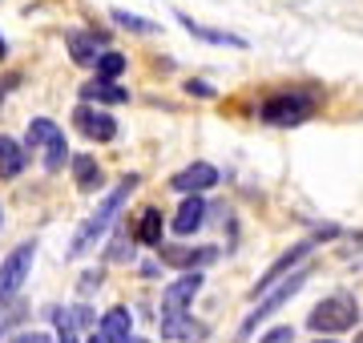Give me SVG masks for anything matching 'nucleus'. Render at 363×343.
Returning a JSON list of instances; mask_svg holds the SVG:
<instances>
[{
    "instance_id": "f257e3e1",
    "label": "nucleus",
    "mask_w": 363,
    "mask_h": 343,
    "mask_svg": "<svg viewBox=\"0 0 363 343\" xmlns=\"http://www.w3.org/2000/svg\"><path fill=\"white\" fill-rule=\"evenodd\" d=\"M138 182H142V178H138V174H130V178H121V182L113 186V194H109V198H105L101 206H97V210H93L89 218H85V223H81L77 238H73V247H69V259H77V254H85V251L93 247V242H97V238H105V230L113 226V218L121 214L125 198H130L133 190H138Z\"/></svg>"
},
{
    "instance_id": "f03ea898",
    "label": "nucleus",
    "mask_w": 363,
    "mask_h": 343,
    "mask_svg": "<svg viewBox=\"0 0 363 343\" xmlns=\"http://www.w3.org/2000/svg\"><path fill=\"white\" fill-rule=\"evenodd\" d=\"M359 323V299L347 295V291H335V295H327L319 303L311 307V315H307V327L315 335H343V331H355Z\"/></svg>"
},
{
    "instance_id": "7ed1b4c3",
    "label": "nucleus",
    "mask_w": 363,
    "mask_h": 343,
    "mask_svg": "<svg viewBox=\"0 0 363 343\" xmlns=\"http://www.w3.org/2000/svg\"><path fill=\"white\" fill-rule=\"evenodd\" d=\"M319 97L315 89H283V93H271L267 101L259 106V118L267 125H279V130H291V125H303V121L315 113Z\"/></svg>"
},
{
    "instance_id": "20e7f679",
    "label": "nucleus",
    "mask_w": 363,
    "mask_h": 343,
    "mask_svg": "<svg viewBox=\"0 0 363 343\" xmlns=\"http://www.w3.org/2000/svg\"><path fill=\"white\" fill-rule=\"evenodd\" d=\"M335 235H339V226H323L319 235H311V238H298V242L291 247V251H283V254H279V259H274V263H271V266H267V271L259 275V283L250 287V299H259V295H267V291H271L274 283H283V279L291 275V271H298V266L307 263V254H311L315 247L323 242V238H335Z\"/></svg>"
},
{
    "instance_id": "39448f33",
    "label": "nucleus",
    "mask_w": 363,
    "mask_h": 343,
    "mask_svg": "<svg viewBox=\"0 0 363 343\" xmlns=\"http://www.w3.org/2000/svg\"><path fill=\"white\" fill-rule=\"evenodd\" d=\"M307 275H311V271H307V266H298L295 275H286L283 283H274V287L267 291V295H262V303L255 307V311H250L247 319H242V327H238V335H242V339H250L259 323H267V319H271L274 311H279V307H286V303H291V299L298 295V291H303V283H307Z\"/></svg>"
},
{
    "instance_id": "423d86ee",
    "label": "nucleus",
    "mask_w": 363,
    "mask_h": 343,
    "mask_svg": "<svg viewBox=\"0 0 363 343\" xmlns=\"http://www.w3.org/2000/svg\"><path fill=\"white\" fill-rule=\"evenodd\" d=\"M33 259H37V238H28V242H21L4 254V263H0V307L21 295V287L33 275Z\"/></svg>"
},
{
    "instance_id": "0eeeda50",
    "label": "nucleus",
    "mask_w": 363,
    "mask_h": 343,
    "mask_svg": "<svg viewBox=\"0 0 363 343\" xmlns=\"http://www.w3.org/2000/svg\"><path fill=\"white\" fill-rule=\"evenodd\" d=\"M218 247H182V242H162L157 247V263L174 266V271H202V266L218 263Z\"/></svg>"
},
{
    "instance_id": "6e6552de",
    "label": "nucleus",
    "mask_w": 363,
    "mask_h": 343,
    "mask_svg": "<svg viewBox=\"0 0 363 343\" xmlns=\"http://www.w3.org/2000/svg\"><path fill=\"white\" fill-rule=\"evenodd\" d=\"M73 125L89 142H113L117 137V118L105 113V109H97V106H77L73 109Z\"/></svg>"
},
{
    "instance_id": "1a4fd4ad",
    "label": "nucleus",
    "mask_w": 363,
    "mask_h": 343,
    "mask_svg": "<svg viewBox=\"0 0 363 343\" xmlns=\"http://www.w3.org/2000/svg\"><path fill=\"white\" fill-rule=\"evenodd\" d=\"M157 327H162V339H174V343H202L210 335V327L198 323L190 311H162Z\"/></svg>"
},
{
    "instance_id": "9d476101",
    "label": "nucleus",
    "mask_w": 363,
    "mask_h": 343,
    "mask_svg": "<svg viewBox=\"0 0 363 343\" xmlns=\"http://www.w3.org/2000/svg\"><path fill=\"white\" fill-rule=\"evenodd\" d=\"M218 166H210V162H190L186 170H178L174 178H169V186L178 190V194H206V190H214L218 186Z\"/></svg>"
},
{
    "instance_id": "9b49d317",
    "label": "nucleus",
    "mask_w": 363,
    "mask_h": 343,
    "mask_svg": "<svg viewBox=\"0 0 363 343\" xmlns=\"http://www.w3.org/2000/svg\"><path fill=\"white\" fill-rule=\"evenodd\" d=\"M202 291V271H182L166 291H162V311H190V303Z\"/></svg>"
},
{
    "instance_id": "f8f14e48",
    "label": "nucleus",
    "mask_w": 363,
    "mask_h": 343,
    "mask_svg": "<svg viewBox=\"0 0 363 343\" xmlns=\"http://www.w3.org/2000/svg\"><path fill=\"white\" fill-rule=\"evenodd\" d=\"M202 223H206V198H202V194H186V198L178 202V214H174L169 230L178 238H190V235L202 230Z\"/></svg>"
},
{
    "instance_id": "ddd939ff",
    "label": "nucleus",
    "mask_w": 363,
    "mask_h": 343,
    "mask_svg": "<svg viewBox=\"0 0 363 343\" xmlns=\"http://www.w3.org/2000/svg\"><path fill=\"white\" fill-rule=\"evenodd\" d=\"M178 25L190 33V37H198V40H206V45H230V49H247L250 40H242L238 33H226V28H210V25H202V21H194V16H186V13H178Z\"/></svg>"
},
{
    "instance_id": "4468645a",
    "label": "nucleus",
    "mask_w": 363,
    "mask_h": 343,
    "mask_svg": "<svg viewBox=\"0 0 363 343\" xmlns=\"http://www.w3.org/2000/svg\"><path fill=\"white\" fill-rule=\"evenodd\" d=\"M97 335L105 343H125L133 335V315L130 307H109L101 319H97Z\"/></svg>"
},
{
    "instance_id": "2eb2a0df",
    "label": "nucleus",
    "mask_w": 363,
    "mask_h": 343,
    "mask_svg": "<svg viewBox=\"0 0 363 343\" xmlns=\"http://www.w3.org/2000/svg\"><path fill=\"white\" fill-rule=\"evenodd\" d=\"M81 101H85V106H93V101H97V106H125V101H130V89H121V85H117V81H85V85H81Z\"/></svg>"
},
{
    "instance_id": "dca6fc26",
    "label": "nucleus",
    "mask_w": 363,
    "mask_h": 343,
    "mask_svg": "<svg viewBox=\"0 0 363 343\" xmlns=\"http://www.w3.org/2000/svg\"><path fill=\"white\" fill-rule=\"evenodd\" d=\"M69 166H73V182H77L81 194H97L105 186V170L97 166L93 154H77V158H69Z\"/></svg>"
},
{
    "instance_id": "f3484780",
    "label": "nucleus",
    "mask_w": 363,
    "mask_h": 343,
    "mask_svg": "<svg viewBox=\"0 0 363 343\" xmlns=\"http://www.w3.org/2000/svg\"><path fill=\"white\" fill-rule=\"evenodd\" d=\"M101 45H105V37L85 33V28H73V33L65 37V49H69V57H73L77 65H93V61L101 57Z\"/></svg>"
},
{
    "instance_id": "a211bd4d",
    "label": "nucleus",
    "mask_w": 363,
    "mask_h": 343,
    "mask_svg": "<svg viewBox=\"0 0 363 343\" xmlns=\"http://www.w3.org/2000/svg\"><path fill=\"white\" fill-rule=\"evenodd\" d=\"M162 226H166L162 223V210H157V206H145L130 230H133V238H138L142 247H162Z\"/></svg>"
},
{
    "instance_id": "6ab92c4d",
    "label": "nucleus",
    "mask_w": 363,
    "mask_h": 343,
    "mask_svg": "<svg viewBox=\"0 0 363 343\" xmlns=\"http://www.w3.org/2000/svg\"><path fill=\"white\" fill-rule=\"evenodd\" d=\"M133 247H138L133 230H130V226H117L113 238H109V247H105V263H130V259H133Z\"/></svg>"
},
{
    "instance_id": "aec40b11",
    "label": "nucleus",
    "mask_w": 363,
    "mask_h": 343,
    "mask_svg": "<svg viewBox=\"0 0 363 343\" xmlns=\"http://www.w3.org/2000/svg\"><path fill=\"white\" fill-rule=\"evenodd\" d=\"M57 133H61V125H57V121L33 118V121H28V133H25V145H28V150H45V145L57 137Z\"/></svg>"
},
{
    "instance_id": "412c9836",
    "label": "nucleus",
    "mask_w": 363,
    "mask_h": 343,
    "mask_svg": "<svg viewBox=\"0 0 363 343\" xmlns=\"http://www.w3.org/2000/svg\"><path fill=\"white\" fill-rule=\"evenodd\" d=\"M93 69H97V81H117L130 69V61H125V53H117V49H105V53L93 61Z\"/></svg>"
},
{
    "instance_id": "4be33fe9",
    "label": "nucleus",
    "mask_w": 363,
    "mask_h": 343,
    "mask_svg": "<svg viewBox=\"0 0 363 343\" xmlns=\"http://www.w3.org/2000/svg\"><path fill=\"white\" fill-rule=\"evenodd\" d=\"M69 162V145H65V133H57L49 145H45V170L49 174H61Z\"/></svg>"
},
{
    "instance_id": "5701e85b",
    "label": "nucleus",
    "mask_w": 363,
    "mask_h": 343,
    "mask_svg": "<svg viewBox=\"0 0 363 343\" xmlns=\"http://www.w3.org/2000/svg\"><path fill=\"white\" fill-rule=\"evenodd\" d=\"M25 166H28V154H25V145L16 142L13 150L0 158V178H16V174L25 170Z\"/></svg>"
},
{
    "instance_id": "b1692460",
    "label": "nucleus",
    "mask_w": 363,
    "mask_h": 343,
    "mask_svg": "<svg viewBox=\"0 0 363 343\" xmlns=\"http://www.w3.org/2000/svg\"><path fill=\"white\" fill-rule=\"evenodd\" d=\"M113 21H117L121 28H130V33H157L154 21H145V16H133V13H125V9H113Z\"/></svg>"
},
{
    "instance_id": "393cba45",
    "label": "nucleus",
    "mask_w": 363,
    "mask_h": 343,
    "mask_svg": "<svg viewBox=\"0 0 363 343\" xmlns=\"http://www.w3.org/2000/svg\"><path fill=\"white\" fill-rule=\"evenodd\" d=\"M101 279H105V271H85L77 279V295H93V291L101 287Z\"/></svg>"
},
{
    "instance_id": "a878e982",
    "label": "nucleus",
    "mask_w": 363,
    "mask_h": 343,
    "mask_svg": "<svg viewBox=\"0 0 363 343\" xmlns=\"http://www.w3.org/2000/svg\"><path fill=\"white\" fill-rule=\"evenodd\" d=\"M259 343H295V327H274V331H267Z\"/></svg>"
},
{
    "instance_id": "bb28decb",
    "label": "nucleus",
    "mask_w": 363,
    "mask_h": 343,
    "mask_svg": "<svg viewBox=\"0 0 363 343\" xmlns=\"http://www.w3.org/2000/svg\"><path fill=\"white\" fill-rule=\"evenodd\" d=\"M13 343H57V339L45 335V331H21V335H13Z\"/></svg>"
},
{
    "instance_id": "cd10ccee",
    "label": "nucleus",
    "mask_w": 363,
    "mask_h": 343,
    "mask_svg": "<svg viewBox=\"0 0 363 343\" xmlns=\"http://www.w3.org/2000/svg\"><path fill=\"white\" fill-rule=\"evenodd\" d=\"M186 93H194V97H214V89H210L206 81H186Z\"/></svg>"
},
{
    "instance_id": "c85d7f7f",
    "label": "nucleus",
    "mask_w": 363,
    "mask_h": 343,
    "mask_svg": "<svg viewBox=\"0 0 363 343\" xmlns=\"http://www.w3.org/2000/svg\"><path fill=\"white\" fill-rule=\"evenodd\" d=\"M13 145H16V137H4V133H0V158H4V154H9Z\"/></svg>"
},
{
    "instance_id": "c756f323",
    "label": "nucleus",
    "mask_w": 363,
    "mask_h": 343,
    "mask_svg": "<svg viewBox=\"0 0 363 343\" xmlns=\"http://www.w3.org/2000/svg\"><path fill=\"white\" fill-rule=\"evenodd\" d=\"M57 343H77V331H61V339Z\"/></svg>"
},
{
    "instance_id": "7c9ffc66",
    "label": "nucleus",
    "mask_w": 363,
    "mask_h": 343,
    "mask_svg": "<svg viewBox=\"0 0 363 343\" xmlns=\"http://www.w3.org/2000/svg\"><path fill=\"white\" fill-rule=\"evenodd\" d=\"M13 89V81H4V85H0V101H4V93Z\"/></svg>"
},
{
    "instance_id": "2f4dec72",
    "label": "nucleus",
    "mask_w": 363,
    "mask_h": 343,
    "mask_svg": "<svg viewBox=\"0 0 363 343\" xmlns=\"http://www.w3.org/2000/svg\"><path fill=\"white\" fill-rule=\"evenodd\" d=\"M4 57H9V45H4V37H0V61H4Z\"/></svg>"
},
{
    "instance_id": "473e14b6",
    "label": "nucleus",
    "mask_w": 363,
    "mask_h": 343,
    "mask_svg": "<svg viewBox=\"0 0 363 343\" xmlns=\"http://www.w3.org/2000/svg\"><path fill=\"white\" fill-rule=\"evenodd\" d=\"M125 343H150V339H142V335H130V339H125Z\"/></svg>"
},
{
    "instance_id": "72a5a7b5",
    "label": "nucleus",
    "mask_w": 363,
    "mask_h": 343,
    "mask_svg": "<svg viewBox=\"0 0 363 343\" xmlns=\"http://www.w3.org/2000/svg\"><path fill=\"white\" fill-rule=\"evenodd\" d=\"M315 343H339V339H331V335H319V339H315Z\"/></svg>"
},
{
    "instance_id": "f704fd0d",
    "label": "nucleus",
    "mask_w": 363,
    "mask_h": 343,
    "mask_svg": "<svg viewBox=\"0 0 363 343\" xmlns=\"http://www.w3.org/2000/svg\"><path fill=\"white\" fill-rule=\"evenodd\" d=\"M355 343H363V331H355Z\"/></svg>"
},
{
    "instance_id": "c9c22d12",
    "label": "nucleus",
    "mask_w": 363,
    "mask_h": 343,
    "mask_svg": "<svg viewBox=\"0 0 363 343\" xmlns=\"http://www.w3.org/2000/svg\"><path fill=\"white\" fill-rule=\"evenodd\" d=\"M89 343H105V339H101V335H93V339H89Z\"/></svg>"
},
{
    "instance_id": "e433bc0d",
    "label": "nucleus",
    "mask_w": 363,
    "mask_h": 343,
    "mask_svg": "<svg viewBox=\"0 0 363 343\" xmlns=\"http://www.w3.org/2000/svg\"><path fill=\"white\" fill-rule=\"evenodd\" d=\"M0 218H4V214H0Z\"/></svg>"
}]
</instances>
